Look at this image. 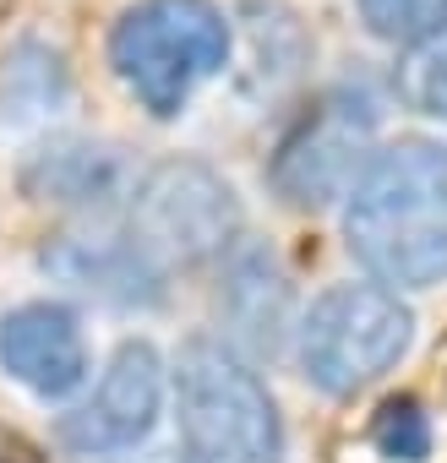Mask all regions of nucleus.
<instances>
[{
    "instance_id": "nucleus-4",
    "label": "nucleus",
    "mask_w": 447,
    "mask_h": 463,
    "mask_svg": "<svg viewBox=\"0 0 447 463\" xmlns=\"http://www.w3.org/2000/svg\"><path fill=\"white\" fill-rule=\"evenodd\" d=\"M414 338L409 306L382 284H333L311 300L295 333L300 371L328 398H355L382 382Z\"/></svg>"
},
{
    "instance_id": "nucleus-2",
    "label": "nucleus",
    "mask_w": 447,
    "mask_h": 463,
    "mask_svg": "<svg viewBox=\"0 0 447 463\" xmlns=\"http://www.w3.org/2000/svg\"><path fill=\"white\" fill-rule=\"evenodd\" d=\"M169 387L191 463H284L279 403L235 344H180Z\"/></svg>"
},
{
    "instance_id": "nucleus-6",
    "label": "nucleus",
    "mask_w": 447,
    "mask_h": 463,
    "mask_svg": "<svg viewBox=\"0 0 447 463\" xmlns=\"http://www.w3.org/2000/svg\"><path fill=\"white\" fill-rule=\"evenodd\" d=\"M371 126H376V109L366 93H349V88L322 93L279 142V158H273L279 196L290 207H322L333 196H349L366 158L376 153Z\"/></svg>"
},
{
    "instance_id": "nucleus-12",
    "label": "nucleus",
    "mask_w": 447,
    "mask_h": 463,
    "mask_svg": "<svg viewBox=\"0 0 447 463\" xmlns=\"http://www.w3.org/2000/svg\"><path fill=\"white\" fill-rule=\"evenodd\" d=\"M398 93H404L409 109L447 120V23L425 44L404 50V61H398Z\"/></svg>"
},
{
    "instance_id": "nucleus-7",
    "label": "nucleus",
    "mask_w": 447,
    "mask_h": 463,
    "mask_svg": "<svg viewBox=\"0 0 447 463\" xmlns=\"http://www.w3.org/2000/svg\"><path fill=\"white\" fill-rule=\"evenodd\" d=\"M164 360L147 338H126L109 360V371L99 376L93 398L66 420V441L82 452H131L137 441L153 436L158 414H164Z\"/></svg>"
},
{
    "instance_id": "nucleus-13",
    "label": "nucleus",
    "mask_w": 447,
    "mask_h": 463,
    "mask_svg": "<svg viewBox=\"0 0 447 463\" xmlns=\"http://www.w3.org/2000/svg\"><path fill=\"white\" fill-rule=\"evenodd\" d=\"M360 17L382 44L414 50L447 23V0H360Z\"/></svg>"
},
{
    "instance_id": "nucleus-8",
    "label": "nucleus",
    "mask_w": 447,
    "mask_h": 463,
    "mask_svg": "<svg viewBox=\"0 0 447 463\" xmlns=\"http://www.w3.org/2000/svg\"><path fill=\"white\" fill-rule=\"evenodd\" d=\"M0 371L39 398H71L88 382V338L55 300H28L0 317Z\"/></svg>"
},
{
    "instance_id": "nucleus-9",
    "label": "nucleus",
    "mask_w": 447,
    "mask_h": 463,
    "mask_svg": "<svg viewBox=\"0 0 447 463\" xmlns=\"http://www.w3.org/2000/svg\"><path fill=\"white\" fill-rule=\"evenodd\" d=\"M28 191L39 202H55V207H77L88 218H104L115 207H131L137 196V169L131 158L115 147V142H88V137H66V142H50L28 158Z\"/></svg>"
},
{
    "instance_id": "nucleus-14",
    "label": "nucleus",
    "mask_w": 447,
    "mask_h": 463,
    "mask_svg": "<svg viewBox=\"0 0 447 463\" xmlns=\"http://www.w3.org/2000/svg\"><path fill=\"white\" fill-rule=\"evenodd\" d=\"M376 441H382V452H387V458H404V463H420V458H425V447H431L425 420L414 414V403H393V409L382 414Z\"/></svg>"
},
{
    "instance_id": "nucleus-11",
    "label": "nucleus",
    "mask_w": 447,
    "mask_h": 463,
    "mask_svg": "<svg viewBox=\"0 0 447 463\" xmlns=\"http://www.w3.org/2000/svg\"><path fill=\"white\" fill-rule=\"evenodd\" d=\"M284 306H290L284 273L262 251H246V257L230 262V273H224V317H230L241 344L273 349L279 327H284Z\"/></svg>"
},
{
    "instance_id": "nucleus-1",
    "label": "nucleus",
    "mask_w": 447,
    "mask_h": 463,
    "mask_svg": "<svg viewBox=\"0 0 447 463\" xmlns=\"http://www.w3.org/2000/svg\"><path fill=\"white\" fill-rule=\"evenodd\" d=\"M349 257L382 289H431L447 279V142L398 137L376 147L344 196Z\"/></svg>"
},
{
    "instance_id": "nucleus-5",
    "label": "nucleus",
    "mask_w": 447,
    "mask_h": 463,
    "mask_svg": "<svg viewBox=\"0 0 447 463\" xmlns=\"http://www.w3.org/2000/svg\"><path fill=\"white\" fill-rule=\"evenodd\" d=\"M126 235L137 251L169 273V268H202L224 257L241 235V196L218 169L196 158H164L137 180V196L126 207Z\"/></svg>"
},
{
    "instance_id": "nucleus-3",
    "label": "nucleus",
    "mask_w": 447,
    "mask_h": 463,
    "mask_svg": "<svg viewBox=\"0 0 447 463\" xmlns=\"http://www.w3.org/2000/svg\"><path fill=\"white\" fill-rule=\"evenodd\" d=\"M109 61L126 93L169 120L230 66V17L213 0H137L109 33Z\"/></svg>"
},
{
    "instance_id": "nucleus-15",
    "label": "nucleus",
    "mask_w": 447,
    "mask_h": 463,
    "mask_svg": "<svg viewBox=\"0 0 447 463\" xmlns=\"http://www.w3.org/2000/svg\"><path fill=\"white\" fill-rule=\"evenodd\" d=\"M120 463H191V458H175V452H142V458H120Z\"/></svg>"
},
{
    "instance_id": "nucleus-10",
    "label": "nucleus",
    "mask_w": 447,
    "mask_h": 463,
    "mask_svg": "<svg viewBox=\"0 0 447 463\" xmlns=\"http://www.w3.org/2000/svg\"><path fill=\"white\" fill-rule=\"evenodd\" d=\"M44 268L82 289V295H99V300H115V306H137V300H153L158 295V268L137 251V241L115 235V229H82V235H61L50 251H44Z\"/></svg>"
}]
</instances>
